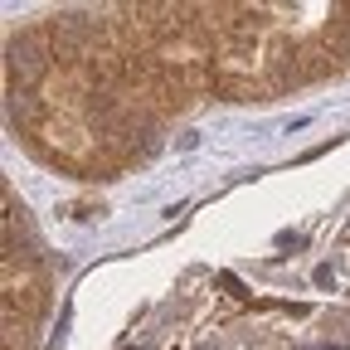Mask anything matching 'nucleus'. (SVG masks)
Here are the masks:
<instances>
[{"label": "nucleus", "mask_w": 350, "mask_h": 350, "mask_svg": "<svg viewBox=\"0 0 350 350\" xmlns=\"http://www.w3.org/2000/svg\"><path fill=\"white\" fill-rule=\"evenodd\" d=\"M321 350H340V345H321Z\"/></svg>", "instance_id": "1"}]
</instances>
